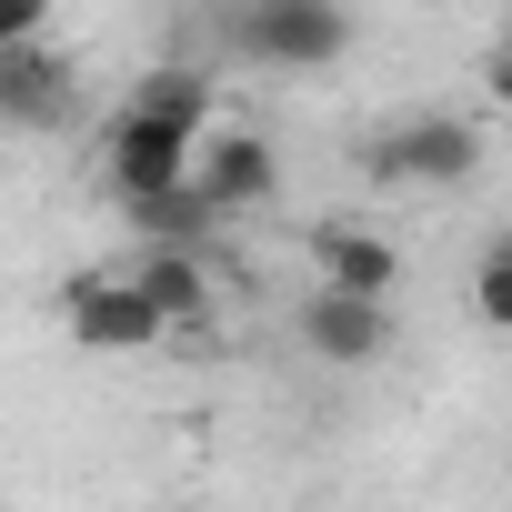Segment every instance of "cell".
<instances>
[{"label":"cell","instance_id":"cell-1","mask_svg":"<svg viewBox=\"0 0 512 512\" xmlns=\"http://www.w3.org/2000/svg\"><path fill=\"white\" fill-rule=\"evenodd\" d=\"M221 51L241 71H332L352 51V0H231Z\"/></svg>","mask_w":512,"mask_h":512},{"label":"cell","instance_id":"cell-2","mask_svg":"<svg viewBox=\"0 0 512 512\" xmlns=\"http://www.w3.org/2000/svg\"><path fill=\"white\" fill-rule=\"evenodd\" d=\"M362 171L382 191H462L482 171V121H462V111H402V121H382L362 141Z\"/></svg>","mask_w":512,"mask_h":512},{"label":"cell","instance_id":"cell-3","mask_svg":"<svg viewBox=\"0 0 512 512\" xmlns=\"http://www.w3.org/2000/svg\"><path fill=\"white\" fill-rule=\"evenodd\" d=\"M201 141H211V131L121 101V111L101 121V171H111L121 201H161V191H191V181H201Z\"/></svg>","mask_w":512,"mask_h":512},{"label":"cell","instance_id":"cell-4","mask_svg":"<svg viewBox=\"0 0 512 512\" xmlns=\"http://www.w3.org/2000/svg\"><path fill=\"white\" fill-rule=\"evenodd\" d=\"M61 332H71L81 352H151L171 322L151 312V292H141L131 272H81V282L61 292Z\"/></svg>","mask_w":512,"mask_h":512},{"label":"cell","instance_id":"cell-5","mask_svg":"<svg viewBox=\"0 0 512 512\" xmlns=\"http://www.w3.org/2000/svg\"><path fill=\"white\" fill-rule=\"evenodd\" d=\"M292 342L322 362V372H362V362H382L392 352V302H362V292H302L292 302Z\"/></svg>","mask_w":512,"mask_h":512},{"label":"cell","instance_id":"cell-6","mask_svg":"<svg viewBox=\"0 0 512 512\" xmlns=\"http://www.w3.org/2000/svg\"><path fill=\"white\" fill-rule=\"evenodd\" d=\"M201 191H211L221 221L272 211V191H282V151H272V131H211V141H201Z\"/></svg>","mask_w":512,"mask_h":512},{"label":"cell","instance_id":"cell-7","mask_svg":"<svg viewBox=\"0 0 512 512\" xmlns=\"http://www.w3.org/2000/svg\"><path fill=\"white\" fill-rule=\"evenodd\" d=\"M81 111V71L61 61V51H0V121L11 131H61Z\"/></svg>","mask_w":512,"mask_h":512},{"label":"cell","instance_id":"cell-8","mask_svg":"<svg viewBox=\"0 0 512 512\" xmlns=\"http://www.w3.org/2000/svg\"><path fill=\"white\" fill-rule=\"evenodd\" d=\"M312 282L322 292H362V302H392L402 292V251L362 221H322L312 231Z\"/></svg>","mask_w":512,"mask_h":512},{"label":"cell","instance_id":"cell-9","mask_svg":"<svg viewBox=\"0 0 512 512\" xmlns=\"http://www.w3.org/2000/svg\"><path fill=\"white\" fill-rule=\"evenodd\" d=\"M131 282L151 292V312H161L171 332L211 322V302H221V282H211V251H141V262H131Z\"/></svg>","mask_w":512,"mask_h":512},{"label":"cell","instance_id":"cell-10","mask_svg":"<svg viewBox=\"0 0 512 512\" xmlns=\"http://www.w3.org/2000/svg\"><path fill=\"white\" fill-rule=\"evenodd\" d=\"M131 231H141V251H211L221 211H211V191L191 181V191H161V201H131Z\"/></svg>","mask_w":512,"mask_h":512},{"label":"cell","instance_id":"cell-11","mask_svg":"<svg viewBox=\"0 0 512 512\" xmlns=\"http://www.w3.org/2000/svg\"><path fill=\"white\" fill-rule=\"evenodd\" d=\"M131 111H161V121L211 131V71H201V61H151V71L131 81Z\"/></svg>","mask_w":512,"mask_h":512},{"label":"cell","instance_id":"cell-12","mask_svg":"<svg viewBox=\"0 0 512 512\" xmlns=\"http://www.w3.org/2000/svg\"><path fill=\"white\" fill-rule=\"evenodd\" d=\"M472 322H482V332H512V231L472 262Z\"/></svg>","mask_w":512,"mask_h":512},{"label":"cell","instance_id":"cell-13","mask_svg":"<svg viewBox=\"0 0 512 512\" xmlns=\"http://www.w3.org/2000/svg\"><path fill=\"white\" fill-rule=\"evenodd\" d=\"M51 11H61V0H0V51H31L51 31Z\"/></svg>","mask_w":512,"mask_h":512},{"label":"cell","instance_id":"cell-14","mask_svg":"<svg viewBox=\"0 0 512 512\" xmlns=\"http://www.w3.org/2000/svg\"><path fill=\"white\" fill-rule=\"evenodd\" d=\"M482 101H492V111L512 121V31H502V41L482 51Z\"/></svg>","mask_w":512,"mask_h":512}]
</instances>
